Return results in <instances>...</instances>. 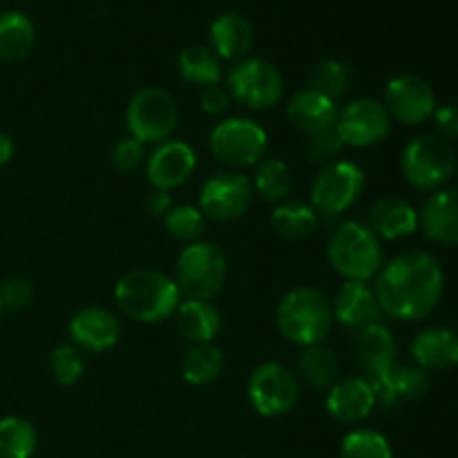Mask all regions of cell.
I'll use <instances>...</instances> for the list:
<instances>
[{
    "instance_id": "6da1fadb",
    "label": "cell",
    "mask_w": 458,
    "mask_h": 458,
    "mask_svg": "<svg viewBox=\"0 0 458 458\" xmlns=\"http://www.w3.org/2000/svg\"><path fill=\"white\" fill-rule=\"evenodd\" d=\"M443 289L445 273L428 250H407L383 264L374 284L383 316L403 322L428 318L441 302Z\"/></svg>"
},
{
    "instance_id": "7a4b0ae2",
    "label": "cell",
    "mask_w": 458,
    "mask_h": 458,
    "mask_svg": "<svg viewBox=\"0 0 458 458\" xmlns=\"http://www.w3.org/2000/svg\"><path fill=\"white\" fill-rule=\"evenodd\" d=\"M116 307L130 320L141 325H157L177 313L182 304V291L177 282L165 273L152 268L130 271L114 286Z\"/></svg>"
},
{
    "instance_id": "3957f363",
    "label": "cell",
    "mask_w": 458,
    "mask_h": 458,
    "mask_svg": "<svg viewBox=\"0 0 458 458\" xmlns=\"http://www.w3.org/2000/svg\"><path fill=\"white\" fill-rule=\"evenodd\" d=\"M280 334L300 347L322 344L334 329V307L322 291L298 286L280 300L276 311Z\"/></svg>"
},
{
    "instance_id": "277c9868",
    "label": "cell",
    "mask_w": 458,
    "mask_h": 458,
    "mask_svg": "<svg viewBox=\"0 0 458 458\" xmlns=\"http://www.w3.org/2000/svg\"><path fill=\"white\" fill-rule=\"evenodd\" d=\"M327 258L344 280L369 282L383 268V246L367 224L349 219L329 237Z\"/></svg>"
},
{
    "instance_id": "5b68a950",
    "label": "cell",
    "mask_w": 458,
    "mask_h": 458,
    "mask_svg": "<svg viewBox=\"0 0 458 458\" xmlns=\"http://www.w3.org/2000/svg\"><path fill=\"white\" fill-rule=\"evenodd\" d=\"M403 177L411 188L437 192L445 188L456 170L454 148L438 134H420L403 150Z\"/></svg>"
},
{
    "instance_id": "8992f818",
    "label": "cell",
    "mask_w": 458,
    "mask_h": 458,
    "mask_svg": "<svg viewBox=\"0 0 458 458\" xmlns=\"http://www.w3.org/2000/svg\"><path fill=\"white\" fill-rule=\"evenodd\" d=\"M228 277V259L213 242H195L177 259V286L188 300H210L219 295Z\"/></svg>"
},
{
    "instance_id": "52a82bcc",
    "label": "cell",
    "mask_w": 458,
    "mask_h": 458,
    "mask_svg": "<svg viewBox=\"0 0 458 458\" xmlns=\"http://www.w3.org/2000/svg\"><path fill=\"white\" fill-rule=\"evenodd\" d=\"M130 137L141 143H164L179 125V107L170 92L161 88H143L130 98L125 110Z\"/></svg>"
},
{
    "instance_id": "ba28073f",
    "label": "cell",
    "mask_w": 458,
    "mask_h": 458,
    "mask_svg": "<svg viewBox=\"0 0 458 458\" xmlns=\"http://www.w3.org/2000/svg\"><path fill=\"white\" fill-rule=\"evenodd\" d=\"M210 155L231 168H249L267 155L268 134L253 119H226L210 132Z\"/></svg>"
},
{
    "instance_id": "9c48e42d",
    "label": "cell",
    "mask_w": 458,
    "mask_h": 458,
    "mask_svg": "<svg viewBox=\"0 0 458 458\" xmlns=\"http://www.w3.org/2000/svg\"><path fill=\"white\" fill-rule=\"evenodd\" d=\"M367 177L360 165L352 161H335L318 173L311 186V206L318 217L334 219L347 213L362 197Z\"/></svg>"
},
{
    "instance_id": "30bf717a",
    "label": "cell",
    "mask_w": 458,
    "mask_h": 458,
    "mask_svg": "<svg viewBox=\"0 0 458 458\" xmlns=\"http://www.w3.org/2000/svg\"><path fill=\"white\" fill-rule=\"evenodd\" d=\"M246 392L253 410L267 419L291 414L300 401L298 376L282 362H262L255 367Z\"/></svg>"
},
{
    "instance_id": "8fae6325",
    "label": "cell",
    "mask_w": 458,
    "mask_h": 458,
    "mask_svg": "<svg viewBox=\"0 0 458 458\" xmlns=\"http://www.w3.org/2000/svg\"><path fill=\"white\" fill-rule=\"evenodd\" d=\"M228 94L249 110H271L282 101L284 79L273 63L244 58L228 72Z\"/></svg>"
},
{
    "instance_id": "7c38bea8",
    "label": "cell",
    "mask_w": 458,
    "mask_h": 458,
    "mask_svg": "<svg viewBox=\"0 0 458 458\" xmlns=\"http://www.w3.org/2000/svg\"><path fill=\"white\" fill-rule=\"evenodd\" d=\"M335 132L344 146L371 148L383 143L392 132V116L385 103L376 98H356L338 112Z\"/></svg>"
},
{
    "instance_id": "4fadbf2b",
    "label": "cell",
    "mask_w": 458,
    "mask_h": 458,
    "mask_svg": "<svg viewBox=\"0 0 458 458\" xmlns=\"http://www.w3.org/2000/svg\"><path fill=\"white\" fill-rule=\"evenodd\" d=\"M253 201V183L235 170L217 173L201 186L199 210L213 222H235Z\"/></svg>"
},
{
    "instance_id": "5bb4252c",
    "label": "cell",
    "mask_w": 458,
    "mask_h": 458,
    "mask_svg": "<svg viewBox=\"0 0 458 458\" xmlns=\"http://www.w3.org/2000/svg\"><path fill=\"white\" fill-rule=\"evenodd\" d=\"M385 107L398 123L420 125L432 119L437 110V92L416 74H401L389 81L385 89Z\"/></svg>"
},
{
    "instance_id": "9a60e30c",
    "label": "cell",
    "mask_w": 458,
    "mask_h": 458,
    "mask_svg": "<svg viewBox=\"0 0 458 458\" xmlns=\"http://www.w3.org/2000/svg\"><path fill=\"white\" fill-rule=\"evenodd\" d=\"M197 168V155L188 143L183 141H168L159 143L150 152L146 161L148 182L152 183L155 191H174L183 186L192 177Z\"/></svg>"
},
{
    "instance_id": "2e32d148",
    "label": "cell",
    "mask_w": 458,
    "mask_h": 458,
    "mask_svg": "<svg viewBox=\"0 0 458 458\" xmlns=\"http://www.w3.org/2000/svg\"><path fill=\"white\" fill-rule=\"evenodd\" d=\"M70 335L76 347L92 353L110 352L121 338V322L112 311L103 307H85L70 320Z\"/></svg>"
},
{
    "instance_id": "e0dca14e",
    "label": "cell",
    "mask_w": 458,
    "mask_h": 458,
    "mask_svg": "<svg viewBox=\"0 0 458 458\" xmlns=\"http://www.w3.org/2000/svg\"><path fill=\"white\" fill-rule=\"evenodd\" d=\"M331 307H334V320L352 331H362L371 325H380L383 320V311L369 282L344 280Z\"/></svg>"
},
{
    "instance_id": "ac0fdd59",
    "label": "cell",
    "mask_w": 458,
    "mask_h": 458,
    "mask_svg": "<svg viewBox=\"0 0 458 458\" xmlns=\"http://www.w3.org/2000/svg\"><path fill=\"white\" fill-rule=\"evenodd\" d=\"M327 411L338 423H362L369 419L376 407V394L371 389L369 380L360 376L343 378L329 389L327 394Z\"/></svg>"
},
{
    "instance_id": "d6986e66",
    "label": "cell",
    "mask_w": 458,
    "mask_h": 458,
    "mask_svg": "<svg viewBox=\"0 0 458 458\" xmlns=\"http://www.w3.org/2000/svg\"><path fill=\"white\" fill-rule=\"evenodd\" d=\"M419 226L437 244L458 246V188H441L425 199Z\"/></svg>"
},
{
    "instance_id": "ffe728a7",
    "label": "cell",
    "mask_w": 458,
    "mask_h": 458,
    "mask_svg": "<svg viewBox=\"0 0 458 458\" xmlns=\"http://www.w3.org/2000/svg\"><path fill=\"white\" fill-rule=\"evenodd\" d=\"M376 394V405L394 407L403 401H419L429 392V374L419 365H396L378 378H367Z\"/></svg>"
},
{
    "instance_id": "44dd1931",
    "label": "cell",
    "mask_w": 458,
    "mask_h": 458,
    "mask_svg": "<svg viewBox=\"0 0 458 458\" xmlns=\"http://www.w3.org/2000/svg\"><path fill=\"white\" fill-rule=\"evenodd\" d=\"M410 353L425 371H445L458 365V334L447 327H432L411 340Z\"/></svg>"
},
{
    "instance_id": "7402d4cb",
    "label": "cell",
    "mask_w": 458,
    "mask_h": 458,
    "mask_svg": "<svg viewBox=\"0 0 458 458\" xmlns=\"http://www.w3.org/2000/svg\"><path fill=\"white\" fill-rule=\"evenodd\" d=\"M378 240L396 242L410 237L419 228V213L414 206L403 197H380L369 210V224Z\"/></svg>"
},
{
    "instance_id": "603a6c76",
    "label": "cell",
    "mask_w": 458,
    "mask_h": 458,
    "mask_svg": "<svg viewBox=\"0 0 458 458\" xmlns=\"http://www.w3.org/2000/svg\"><path fill=\"white\" fill-rule=\"evenodd\" d=\"M286 116L295 130L304 134H316L334 128L338 119V107H335V101L327 98L325 94L307 88L291 98L286 106Z\"/></svg>"
},
{
    "instance_id": "cb8c5ba5",
    "label": "cell",
    "mask_w": 458,
    "mask_h": 458,
    "mask_svg": "<svg viewBox=\"0 0 458 458\" xmlns=\"http://www.w3.org/2000/svg\"><path fill=\"white\" fill-rule=\"evenodd\" d=\"M356 353L369 378H378L396 367L398 344L392 331L383 325H371L356 334Z\"/></svg>"
},
{
    "instance_id": "d4e9b609",
    "label": "cell",
    "mask_w": 458,
    "mask_h": 458,
    "mask_svg": "<svg viewBox=\"0 0 458 458\" xmlns=\"http://www.w3.org/2000/svg\"><path fill=\"white\" fill-rule=\"evenodd\" d=\"M210 47H213L215 56L226 58V61H235V58H244L253 47V25L249 18L242 13L228 12L222 13L210 25Z\"/></svg>"
},
{
    "instance_id": "484cf974",
    "label": "cell",
    "mask_w": 458,
    "mask_h": 458,
    "mask_svg": "<svg viewBox=\"0 0 458 458\" xmlns=\"http://www.w3.org/2000/svg\"><path fill=\"white\" fill-rule=\"evenodd\" d=\"M177 331L191 344H208L222 331V313L206 300H186L174 313Z\"/></svg>"
},
{
    "instance_id": "4316f807",
    "label": "cell",
    "mask_w": 458,
    "mask_h": 458,
    "mask_svg": "<svg viewBox=\"0 0 458 458\" xmlns=\"http://www.w3.org/2000/svg\"><path fill=\"white\" fill-rule=\"evenodd\" d=\"M36 27L30 16L21 12L0 13V61H22L34 49Z\"/></svg>"
},
{
    "instance_id": "83f0119b",
    "label": "cell",
    "mask_w": 458,
    "mask_h": 458,
    "mask_svg": "<svg viewBox=\"0 0 458 458\" xmlns=\"http://www.w3.org/2000/svg\"><path fill=\"white\" fill-rule=\"evenodd\" d=\"M271 226L284 240H304L318 228V213L304 201H282L273 208Z\"/></svg>"
},
{
    "instance_id": "f1b7e54d",
    "label": "cell",
    "mask_w": 458,
    "mask_h": 458,
    "mask_svg": "<svg viewBox=\"0 0 458 458\" xmlns=\"http://www.w3.org/2000/svg\"><path fill=\"white\" fill-rule=\"evenodd\" d=\"M298 374L309 387L313 389H331L338 383L340 365L335 353L325 344H313L304 347L302 356L298 360Z\"/></svg>"
},
{
    "instance_id": "f546056e",
    "label": "cell",
    "mask_w": 458,
    "mask_h": 458,
    "mask_svg": "<svg viewBox=\"0 0 458 458\" xmlns=\"http://www.w3.org/2000/svg\"><path fill=\"white\" fill-rule=\"evenodd\" d=\"M179 74L186 83L210 88L222 81V63L213 49L204 45H191L179 54Z\"/></svg>"
},
{
    "instance_id": "4dcf8cb0",
    "label": "cell",
    "mask_w": 458,
    "mask_h": 458,
    "mask_svg": "<svg viewBox=\"0 0 458 458\" xmlns=\"http://www.w3.org/2000/svg\"><path fill=\"white\" fill-rule=\"evenodd\" d=\"M224 371V356L213 343L208 344H192L191 352L183 356L182 374L188 385L195 387H206L215 383Z\"/></svg>"
},
{
    "instance_id": "1f68e13d",
    "label": "cell",
    "mask_w": 458,
    "mask_h": 458,
    "mask_svg": "<svg viewBox=\"0 0 458 458\" xmlns=\"http://www.w3.org/2000/svg\"><path fill=\"white\" fill-rule=\"evenodd\" d=\"M38 450V432L21 416L0 419V458H31Z\"/></svg>"
},
{
    "instance_id": "d6a6232c",
    "label": "cell",
    "mask_w": 458,
    "mask_h": 458,
    "mask_svg": "<svg viewBox=\"0 0 458 458\" xmlns=\"http://www.w3.org/2000/svg\"><path fill=\"white\" fill-rule=\"evenodd\" d=\"M291 186H293V177H291V170L284 161L277 159V157L259 161L258 174H255V191L262 195L264 201L282 204L291 192Z\"/></svg>"
},
{
    "instance_id": "836d02e7",
    "label": "cell",
    "mask_w": 458,
    "mask_h": 458,
    "mask_svg": "<svg viewBox=\"0 0 458 458\" xmlns=\"http://www.w3.org/2000/svg\"><path fill=\"white\" fill-rule=\"evenodd\" d=\"M340 458H394L387 438L374 429H356L343 438Z\"/></svg>"
},
{
    "instance_id": "e575fe53",
    "label": "cell",
    "mask_w": 458,
    "mask_h": 458,
    "mask_svg": "<svg viewBox=\"0 0 458 458\" xmlns=\"http://www.w3.org/2000/svg\"><path fill=\"white\" fill-rule=\"evenodd\" d=\"M165 231L170 237L179 242H188V244H195L206 231V217L199 208L191 204H179L170 208V213L165 215Z\"/></svg>"
},
{
    "instance_id": "d590c367",
    "label": "cell",
    "mask_w": 458,
    "mask_h": 458,
    "mask_svg": "<svg viewBox=\"0 0 458 458\" xmlns=\"http://www.w3.org/2000/svg\"><path fill=\"white\" fill-rule=\"evenodd\" d=\"M349 85V67L344 63L329 58V61H322L320 65L313 70L311 79H309V88L316 89V92L325 94L331 101H338L344 92H347Z\"/></svg>"
},
{
    "instance_id": "8d00e7d4",
    "label": "cell",
    "mask_w": 458,
    "mask_h": 458,
    "mask_svg": "<svg viewBox=\"0 0 458 458\" xmlns=\"http://www.w3.org/2000/svg\"><path fill=\"white\" fill-rule=\"evenodd\" d=\"M49 371H52V378L58 385L72 387L85 374L83 352L76 344H61L49 356Z\"/></svg>"
},
{
    "instance_id": "74e56055",
    "label": "cell",
    "mask_w": 458,
    "mask_h": 458,
    "mask_svg": "<svg viewBox=\"0 0 458 458\" xmlns=\"http://www.w3.org/2000/svg\"><path fill=\"white\" fill-rule=\"evenodd\" d=\"M344 143L340 139V134L335 132V128L322 130V132L309 134L307 146H304V152H307L309 161L320 165H329L338 161V157L343 155Z\"/></svg>"
},
{
    "instance_id": "f35d334b",
    "label": "cell",
    "mask_w": 458,
    "mask_h": 458,
    "mask_svg": "<svg viewBox=\"0 0 458 458\" xmlns=\"http://www.w3.org/2000/svg\"><path fill=\"white\" fill-rule=\"evenodd\" d=\"M143 161H146V150H143V143L134 137L119 139L112 148V165L119 173H132Z\"/></svg>"
},
{
    "instance_id": "ab89813d",
    "label": "cell",
    "mask_w": 458,
    "mask_h": 458,
    "mask_svg": "<svg viewBox=\"0 0 458 458\" xmlns=\"http://www.w3.org/2000/svg\"><path fill=\"white\" fill-rule=\"evenodd\" d=\"M34 300V289L25 277H9L0 284V304L9 311H22Z\"/></svg>"
},
{
    "instance_id": "60d3db41",
    "label": "cell",
    "mask_w": 458,
    "mask_h": 458,
    "mask_svg": "<svg viewBox=\"0 0 458 458\" xmlns=\"http://www.w3.org/2000/svg\"><path fill=\"white\" fill-rule=\"evenodd\" d=\"M438 137L458 139V106H438L432 114Z\"/></svg>"
},
{
    "instance_id": "b9f144b4",
    "label": "cell",
    "mask_w": 458,
    "mask_h": 458,
    "mask_svg": "<svg viewBox=\"0 0 458 458\" xmlns=\"http://www.w3.org/2000/svg\"><path fill=\"white\" fill-rule=\"evenodd\" d=\"M231 94H228V89H224L222 85H210V88H204V92H201V110L206 112V114H222V112H226L228 107H231Z\"/></svg>"
},
{
    "instance_id": "7bdbcfd3",
    "label": "cell",
    "mask_w": 458,
    "mask_h": 458,
    "mask_svg": "<svg viewBox=\"0 0 458 458\" xmlns=\"http://www.w3.org/2000/svg\"><path fill=\"white\" fill-rule=\"evenodd\" d=\"M146 208L152 217H165L173 208V199H170V192L165 191H152L146 197Z\"/></svg>"
},
{
    "instance_id": "ee69618b",
    "label": "cell",
    "mask_w": 458,
    "mask_h": 458,
    "mask_svg": "<svg viewBox=\"0 0 458 458\" xmlns=\"http://www.w3.org/2000/svg\"><path fill=\"white\" fill-rule=\"evenodd\" d=\"M13 152H16L13 139L7 132H0V165H7L13 159Z\"/></svg>"
},
{
    "instance_id": "f6af8a7d",
    "label": "cell",
    "mask_w": 458,
    "mask_h": 458,
    "mask_svg": "<svg viewBox=\"0 0 458 458\" xmlns=\"http://www.w3.org/2000/svg\"><path fill=\"white\" fill-rule=\"evenodd\" d=\"M3 311L4 309H3V304H0V322H3Z\"/></svg>"
}]
</instances>
